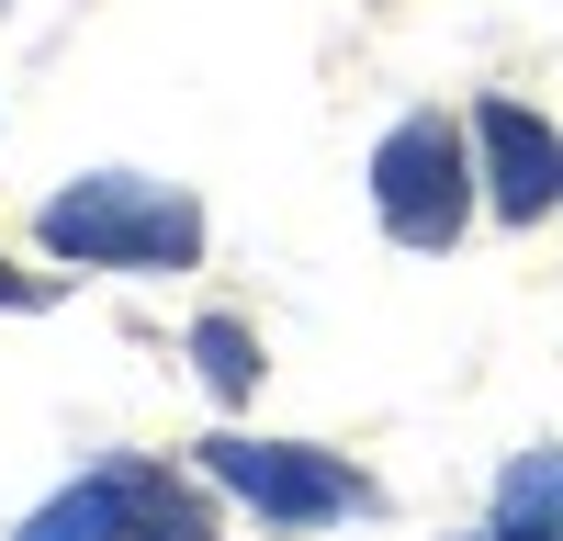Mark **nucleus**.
<instances>
[{"mask_svg":"<svg viewBox=\"0 0 563 541\" xmlns=\"http://www.w3.org/2000/svg\"><path fill=\"white\" fill-rule=\"evenodd\" d=\"M45 249L79 260V270H180L203 249V214L169 192V180H135V169H102L79 192L45 203Z\"/></svg>","mask_w":563,"mask_h":541,"instance_id":"1","label":"nucleus"},{"mask_svg":"<svg viewBox=\"0 0 563 541\" xmlns=\"http://www.w3.org/2000/svg\"><path fill=\"white\" fill-rule=\"evenodd\" d=\"M203 463H214V485H238L249 508H260V519H282V530L372 508V485H361L350 463H327V451H282V440H214Z\"/></svg>","mask_w":563,"mask_h":541,"instance_id":"3","label":"nucleus"},{"mask_svg":"<svg viewBox=\"0 0 563 541\" xmlns=\"http://www.w3.org/2000/svg\"><path fill=\"white\" fill-rule=\"evenodd\" d=\"M474 135H485V169H496V214H519V225H530V214L563 203V147H552V124H541V113L485 102Z\"/></svg>","mask_w":563,"mask_h":541,"instance_id":"4","label":"nucleus"},{"mask_svg":"<svg viewBox=\"0 0 563 541\" xmlns=\"http://www.w3.org/2000/svg\"><path fill=\"white\" fill-rule=\"evenodd\" d=\"M485 541H563V530H507V519H496V530H485Z\"/></svg>","mask_w":563,"mask_h":541,"instance_id":"8","label":"nucleus"},{"mask_svg":"<svg viewBox=\"0 0 563 541\" xmlns=\"http://www.w3.org/2000/svg\"><path fill=\"white\" fill-rule=\"evenodd\" d=\"M124 541H214V519H203V496H180L169 474L124 463Z\"/></svg>","mask_w":563,"mask_h":541,"instance_id":"5","label":"nucleus"},{"mask_svg":"<svg viewBox=\"0 0 563 541\" xmlns=\"http://www.w3.org/2000/svg\"><path fill=\"white\" fill-rule=\"evenodd\" d=\"M23 541H124V474L68 485L57 508H34V519H23Z\"/></svg>","mask_w":563,"mask_h":541,"instance_id":"6","label":"nucleus"},{"mask_svg":"<svg viewBox=\"0 0 563 541\" xmlns=\"http://www.w3.org/2000/svg\"><path fill=\"white\" fill-rule=\"evenodd\" d=\"M192 350H203V373H214V395H249V373H260V361H249V328H225V316H214V328H203Z\"/></svg>","mask_w":563,"mask_h":541,"instance_id":"7","label":"nucleus"},{"mask_svg":"<svg viewBox=\"0 0 563 541\" xmlns=\"http://www.w3.org/2000/svg\"><path fill=\"white\" fill-rule=\"evenodd\" d=\"M0 305H34V294H23V283H12V270H0Z\"/></svg>","mask_w":563,"mask_h":541,"instance_id":"9","label":"nucleus"},{"mask_svg":"<svg viewBox=\"0 0 563 541\" xmlns=\"http://www.w3.org/2000/svg\"><path fill=\"white\" fill-rule=\"evenodd\" d=\"M462 180H474V169H462V124L417 113V124L384 135V158H372V203H384V225H395L406 249H451L462 214H474Z\"/></svg>","mask_w":563,"mask_h":541,"instance_id":"2","label":"nucleus"}]
</instances>
